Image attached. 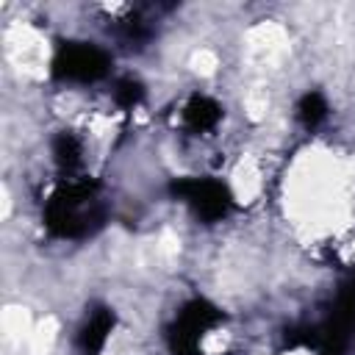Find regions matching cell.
<instances>
[{"instance_id":"6da1fadb","label":"cell","mask_w":355,"mask_h":355,"mask_svg":"<svg viewBox=\"0 0 355 355\" xmlns=\"http://www.w3.org/2000/svg\"><path fill=\"white\" fill-rule=\"evenodd\" d=\"M108 208L100 183L89 178H67L44 202L42 222L55 239H89L105 225Z\"/></svg>"},{"instance_id":"7a4b0ae2","label":"cell","mask_w":355,"mask_h":355,"mask_svg":"<svg viewBox=\"0 0 355 355\" xmlns=\"http://www.w3.org/2000/svg\"><path fill=\"white\" fill-rule=\"evenodd\" d=\"M352 330H355V291L352 286H344L327 316H322L319 322L302 330L286 333V341L291 347H308L316 355H347Z\"/></svg>"},{"instance_id":"3957f363","label":"cell","mask_w":355,"mask_h":355,"mask_svg":"<svg viewBox=\"0 0 355 355\" xmlns=\"http://www.w3.org/2000/svg\"><path fill=\"white\" fill-rule=\"evenodd\" d=\"M169 194L175 200H180L205 225H216V222L227 219L230 211L236 208V197H233L230 186L219 178H211V175L175 178L169 183Z\"/></svg>"},{"instance_id":"277c9868","label":"cell","mask_w":355,"mask_h":355,"mask_svg":"<svg viewBox=\"0 0 355 355\" xmlns=\"http://www.w3.org/2000/svg\"><path fill=\"white\" fill-rule=\"evenodd\" d=\"M111 72V53L94 42L67 39L55 44L50 75L58 83H97Z\"/></svg>"},{"instance_id":"5b68a950","label":"cell","mask_w":355,"mask_h":355,"mask_svg":"<svg viewBox=\"0 0 355 355\" xmlns=\"http://www.w3.org/2000/svg\"><path fill=\"white\" fill-rule=\"evenodd\" d=\"M225 319V313L205 297H194L180 305L166 327V347L172 355H200L202 338Z\"/></svg>"},{"instance_id":"8992f818","label":"cell","mask_w":355,"mask_h":355,"mask_svg":"<svg viewBox=\"0 0 355 355\" xmlns=\"http://www.w3.org/2000/svg\"><path fill=\"white\" fill-rule=\"evenodd\" d=\"M116 327V313L114 308L103 305V302H94L92 308H86V319L80 322L78 327V336H75V347L80 355H100L111 338Z\"/></svg>"},{"instance_id":"52a82bcc","label":"cell","mask_w":355,"mask_h":355,"mask_svg":"<svg viewBox=\"0 0 355 355\" xmlns=\"http://www.w3.org/2000/svg\"><path fill=\"white\" fill-rule=\"evenodd\" d=\"M222 116H225L222 105L214 97H208V94H191L186 100V105H183V114H180L183 128L191 130V133H197V136L214 130L222 122Z\"/></svg>"},{"instance_id":"ba28073f","label":"cell","mask_w":355,"mask_h":355,"mask_svg":"<svg viewBox=\"0 0 355 355\" xmlns=\"http://www.w3.org/2000/svg\"><path fill=\"white\" fill-rule=\"evenodd\" d=\"M114 36L119 44H125L128 50H141L153 36H155V28L150 25V19H144L141 14H130L125 17L122 22L114 25Z\"/></svg>"},{"instance_id":"9c48e42d","label":"cell","mask_w":355,"mask_h":355,"mask_svg":"<svg viewBox=\"0 0 355 355\" xmlns=\"http://www.w3.org/2000/svg\"><path fill=\"white\" fill-rule=\"evenodd\" d=\"M53 161L58 164L61 172H67L72 178V172L83 164V144L72 130H58V136L53 139Z\"/></svg>"},{"instance_id":"30bf717a","label":"cell","mask_w":355,"mask_h":355,"mask_svg":"<svg viewBox=\"0 0 355 355\" xmlns=\"http://www.w3.org/2000/svg\"><path fill=\"white\" fill-rule=\"evenodd\" d=\"M327 114H330V105L322 92H305L297 100V119L305 130H316L327 119Z\"/></svg>"},{"instance_id":"8fae6325","label":"cell","mask_w":355,"mask_h":355,"mask_svg":"<svg viewBox=\"0 0 355 355\" xmlns=\"http://www.w3.org/2000/svg\"><path fill=\"white\" fill-rule=\"evenodd\" d=\"M144 83L139 80V78H133V75H125V78H116L114 80V103L119 105V108H136L141 100H144Z\"/></svg>"},{"instance_id":"7c38bea8","label":"cell","mask_w":355,"mask_h":355,"mask_svg":"<svg viewBox=\"0 0 355 355\" xmlns=\"http://www.w3.org/2000/svg\"><path fill=\"white\" fill-rule=\"evenodd\" d=\"M349 286H352V291H355V280H352V283H349Z\"/></svg>"}]
</instances>
